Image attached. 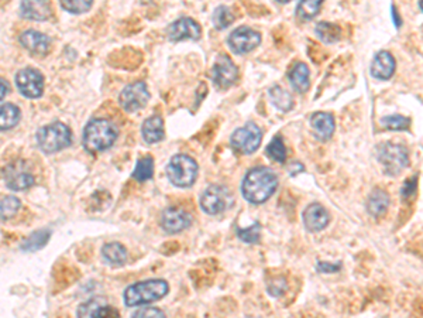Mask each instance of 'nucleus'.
Returning a JSON list of instances; mask_svg holds the SVG:
<instances>
[{
  "mask_svg": "<svg viewBox=\"0 0 423 318\" xmlns=\"http://www.w3.org/2000/svg\"><path fill=\"white\" fill-rule=\"evenodd\" d=\"M278 189V175L268 167L251 168L243 178L242 194L254 205L268 201Z\"/></svg>",
  "mask_w": 423,
  "mask_h": 318,
  "instance_id": "obj_1",
  "label": "nucleus"
},
{
  "mask_svg": "<svg viewBox=\"0 0 423 318\" xmlns=\"http://www.w3.org/2000/svg\"><path fill=\"white\" fill-rule=\"evenodd\" d=\"M119 130L108 119H93L83 129L82 143L89 153H101L108 150L117 141Z\"/></svg>",
  "mask_w": 423,
  "mask_h": 318,
  "instance_id": "obj_2",
  "label": "nucleus"
},
{
  "mask_svg": "<svg viewBox=\"0 0 423 318\" xmlns=\"http://www.w3.org/2000/svg\"><path fill=\"white\" fill-rule=\"evenodd\" d=\"M169 292V286L163 279H151L137 282L124 290V304L127 307H140L156 303L164 299Z\"/></svg>",
  "mask_w": 423,
  "mask_h": 318,
  "instance_id": "obj_3",
  "label": "nucleus"
},
{
  "mask_svg": "<svg viewBox=\"0 0 423 318\" xmlns=\"http://www.w3.org/2000/svg\"><path fill=\"white\" fill-rule=\"evenodd\" d=\"M71 143H72L71 129L61 122L44 126L37 132V145L47 154L58 153L67 149Z\"/></svg>",
  "mask_w": 423,
  "mask_h": 318,
  "instance_id": "obj_4",
  "label": "nucleus"
},
{
  "mask_svg": "<svg viewBox=\"0 0 423 318\" xmlns=\"http://www.w3.org/2000/svg\"><path fill=\"white\" fill-rule=\"evenodd\" d=\"M198 163L186 154L174 156L167 166V177L175 187L188 189L194 186L198 177Z\"/></svg>",
  "mask_w": 423,
  "mask_h": 318,
  "instance_id": "obj_5",
  "label": "nucleus"
},
{
  "mask_svg": "<svg viewBox=\"0 0 423 318\" xmlns=\"http://www.w3.org/2000/svg\"><path fill=\"white\" fill-rule=\"evenodd\" d=\"M379 161L384 167V173L387 175H398L409 166V152L405 146L385 142L377 148Z\"/></svg>",
  "mask_w": 423,
  "mask_h": 318,
  "instance_id": "obj_6",
  "label": "nucleus"
},
{
  "mask_svg": "<svg viewBox=\"0 0 423 318\" xmlns=\"http://www.w3.org/2000/svg\"><path fill=\"white\" fill-rule=\"evenodd\" d=\"M261 142H263V132L253 122H249L243 127L234 130L230 138L231 148L242 154L254 153L260 148Z\"/></svg>",
  "mask_w": 423,
  "mask_h": 318,
  "instance_id": "obj_7",
  "label": "nucleus"
},
{
  "mask_svg": "<svg viewBox=\"0 0 423 318\" xmlns=\"http://www.w3.org/2000/svg\"><path fill=\"white\" fill-rule=\"evenodd\" d=\"M2 177L6 187L13 191H24L33 187L35 181L34 174L30 170V166L23 160H17L8 164L3 168Z\"/></svg>",
  "mask_w": 423,
  "mask_h": 318,
  "instance_id": "obj_8",
  "label": "nucleus"
},
{
  "mask_svg": "<svg viewBox=\"0 0 423 318\" xmlns=\"http://www.w3.org/2000/svg\"><path fill=\"white\" fill-rule=\"evenodd\" d=\"M150 101V93L146 82H134L123 88V90L119 95L120 106L127 112L133 113L140 109L146 108V105Z\"/></svg>",
  "mask_w": 423,
  "mask_h": 318,
  "instance_id": "obj_9",
  "label": "nucleus"
},
{
  "mask_svg": "<svg viewBox=\"0 0 423 318\" xmlns=\"http://www.w3.org/2000/svg\"><path fill=\"white\" fill-rule=\"evenodd\" d=\"M233 204V197L224 186H209L201 197V208L209 215H219Z\"/></svg>",
  "mask_w": 423,
  "mask_h": 318,
  "instance_id": "obj_10",
  "label": "nucleus"
},
{
  "mask_svg": "<svg viewBox=\"0 0 423 318\" xmlns=\"http://www.w3.org/2000/svg\"><path fill=\"white\" fill-rule=\"evenodd\" d=\"M260 42H261V34L246 26L233 30L227 38L229 49L231 50V53L239 56L251 53L254 49L258 47Z\"/></svg>",
  "mask_w": 423,
  "mask_h": 318,
  "instance_id": "obj_11",
  "label": "nucleus"
},
{
  "mask_svg": "<svg viewBox=\"0 0 423 318\" xmlns=\"http://www.w3.org/2000/svg\"><path fill=\"white\" fill-rule=\"evenodd\" d=\"M19 93L28 100H37L42 95L44 78L42 74L34 68H23L15 77Z\"/></svg>",
  "mask_w": 423,
  "mask_h": 318,
  "instance_id": "obj_12",
  "label": "nucleus"
},
{
  "mask_svg": "<svg viewBox=\"0 0 423 318\" xmlns=\"http://www.w3.org/2000/svg\"><path fill=\"white\" fill-rule=\"evenodd\" d=\"M239 77V70L226 54L217 56L212 71H210V78L212 81L222 89L230 88L234 82H236Z\"/></svg>",
  "mask_w": 423,
  "mask_h": 318,
  "instance_id": "obj_13",
  "label": "nucleus"
},
{
  "mask_svg": "<svg viewBox=\"0 0 423 318\" xmlns=\"http://www.w3.org/2000/svg\"><path fill=\"white\" fill-rule=\"evenodd\" d=\"M192 223V216L188 214L186 211L175 207H169L164 209L163 216H161V225L163 230L168 234H179L185 231L186 228H190Z\"/></svg>",
  "mask_w": 423,
  "mask_h": 318,
  "instance_id": "obj_14",
  "label": "nucleus"
},
{
  "mask_svg": "<svg viewBox=\"0 0 423 318\" xmlns=\"http://www.w3.org/2000/svg\"><path fill=\"white\" fill-rule=\"evenodd\" d=\"M167 34L174 42L183 40H198L201 37V26L191 17H181L169 24Z\"/></svg>",
  "mask_w": 423,
  "mask_h": 318,
  "instance_id": "obj_15",
  "label": "nucleus"
},
{
  "mask_svg": "<svg viewBox=\"0 0 423 318\" xmlns=\"http://www.w3.org/2000/svg\"><path fill=\"white\" fill-rule=\"evenodd\" d=\"M20 44L23 47L34 56H45L50 51L51 40L49 35H45L37 30H26L19 37Z\"/></svg>",
  "mask_w": 423,
  "mask_h": 318,
  "instance_id": "obj_16",
  "label": "nucleus"
},
{
  "mask_svg": "<svg viewBox=\"0 0 423 318\" xmlns=\"http://www.w3.org/2000/svg\"><path fill=\"white\" fill-rule=\"evenodd\" d=\"M20 15L27 20L44 22L51 17L53 6L50 0H22Z\"/></svg>",
  "mask_w": 423,
  "mask_h": 318,
  "instance_id": "obj_17",
  "label": "nucleus"
},
{
  "mask_svg": "<svg viewBox=\"0 0 423 318\" xmlns=\"http://www.w3.org/2000/svg\"><path fill=\"white\" fill-rule=\"evenodd\" d=\"M310 127L313 130V136L319 142H327L332 139L335 133V118L331 113L316 112L310 116Z\"/></svg>",
  "mask_w": 423,
  "mask_h": 318,
  "instance_id": "obj_18",
  "label": "nucleus"
},
{
  "mask_svg": "<svg viewBox=\"0 0 423 318\" xmlns=\"http://www.w3.org/2000/svg\"><path fill=\"white\" fill-rule=\"evenodd\" d=\"M395 70L397 61L390 51H380L379 54H375L370 68L371 75L380 81H388L390 78H392Z\"/></svg>",
  "mask_w": 423,
  "mask_h": 318,
  "instance_id": "obj_19",
  "label": "nucleus"
},
{
  "mask_svg": "<svg viewBox=\"0 0 423 318\" xmlns=\"http://www.w3.org/2000/svg\"><path fill=\"white\" fill-rule=\"evenodd\" d=\"M302 216L306 230L310 232H319L324 230L329 222H331V215H329L326 208L320 204H310L309 207H306Z\"/></svg>",
  "mask_w": 423,
  "mask_h": 318,
  "instance_id": "obj_20",
  "label": "nucleus"
},
{
  "mask_svg": "<svg viewBox=\"0 0 423 318\" xmlns=\"http://www.w3.org/2000/svg\"><path fill=\"white\" fill-rule=\"evenodd\" d=\"M141 134H143V139L149 145L158 143L164 139L165 132H164V120L161 116L156 115L144 120L143 126H141Z\"/></svg>",
  "mask_w": 423,
  "mask_h": 318,
  "instance_id": "obj_21",
  "label": "nucleus"
},
{
  "mask_svg": "<svg viewBox=\"0 0 423 318\" xmlns=\"http://www.w3.org/2000/svg\"><path fill=\"white\" fill-rule=\"evenodd\" d=\"M288 79L295 90L299 94H305L310 88V74L305 63H297L288 72Z\"/></svg>",
  "mask_w": 423,
  "mask_h": 318,
  "instance_id": "obj_22",
  "label": "nucleus"
},
{
  "mask_svg": "<svg viewBox=\"0 0 423 318\" xmlns=\"http://www.w3.org/2000/svg\"><path fill=\"white\" fill-rule=\"evenodd\" d=\"M390 196L387 194V191L381 190V189H375L370 196H368V200H367V211L371 216L374 218H379V216H383L388 207H390Z\"/></svg>",
  "mask_w": 423,
  "mask_h": 318,
  "instance_id": "obj_23",
  "label": "nucleus"
},
{
  "mask_svg": "<svg viewBox=\"0 0 423 318\" xmlns=\"http://www.w3.org/2000/svg\"><path fill=\"white\" fill-rule=\"evenodd\" d=\"M268 95L272 105L281 112H290L294 108V98L284 88L274 85L269 88Z\"/></svg>",
  "mask_w": 423,
  "mask_h": 318,
  "instance_id": "obj_24",
  "label": "nucleus"
},
{
  "mask_svg": "<svg viewBox=\"0 0 423 318\" xmlns=\"http://www.w3.org/2000/svg\"><path fill=\"white\" fill-rule=\"evenodd\" d=\"M51 238V231L50 230H40V231H35L33 232L27 239L23 241L20 249L23 252H37L40 249H42L47 244H49Z\"/></svg>",
  "mask_w": 423,
  "mask_h": 318,
  "instance_id": "obj_25",
  "label": "nucleus"
},
{
  "mask_svg": "<svg viewBox=\"0 0 423 318\" xmlns=\"http://www.w3.org/2000/svg\"><path fill=\"white\" fill-rule=\"evenodd\" d=\"M102 256L108 263L113 266H122L127 259V251L122 244L110 242L103 246Z\"/></svg>",
  "mask_w": 423,
  "mask_h": 318,
  "instance_id": "obj_26",
  "label": "nucleus"
},
{
  "mask_svg": "<svg viewBox=\"0 0 423 318\" xmlns=\"http://www.w3.org/2000/svg\"><path fill=\"white\" fill-rule=\"evenodd\" d=\"M317 37L324 44H335L342 38V29L338 24L329 23V22H320L315 29Z\"/></svg>",
  "mask_w": 423,
  "mask_h": 318,
  "instance_id": "obj_27",
  "label": "nucleus"
},
{
  "mask_svg": "<svg viewBox=\"0 0 423 318\" xmlns=\"http://www.w3.org/2000/svg\"><path fill=\"white\" fill-rule=\"evenodd\" d=\"M20 109L13 104H3L0 108V127L2 130H10L20 122Z\"/></svg>",
  "mask_w": 423,
  "mask_h": 318,
  "instance_id": "obj_28",
  "label": "nucleus"
},
{
  "mask_svg": "<svg viewBox=\"0 0 423 318\" xmlns=\"http://www.w3.org/2000/svg\"><path fill=\"white\" fill-rule=\"evenodd\" d=\"M154 175V159L147 156L140 159L134 167V171L131 174V177L134 180H137L138 183H144V181H149L150 178H153Z\"/></svg>",
  "mask_w": 423,
  "mask_h": 318,
  "instance_id": "obj_29",
  "label": "nucleus"
},
{
  "mask_svg": "<svg viewBox=\"0 0 423 318\" xmlns=\"http://www.w3.org/2000/svg\"><path fill=\"white\" fill-rule=\"evenodd\" d=\"M324 0H301L298 8H297V15L301 20L309 22L313 20L320 10V6L323 5Z\"/></svg>",
  "mask_w": 423,
  "mask_h": 318,
  "instance_id": "obj_30",
  "label": "nucleus"
},
{
  "mask_svg": "<svg viewBox=\"0 0 423 318\" xmlns=\"http://www.w3.org/2000/svg\"><path fill=\"white\" fill-rule=\"evenodd\" d=\"M265 154L272 161H276V163H281V164L285 163L287 148H285L284 141H282L281 136H275V138L268 143V146L265 148Z\"/></svg>",
  "mask_w": 423,
  "mask_h": 318,
  "instance_id": "obj_31",
  "label": "nucleus"
},
{
  "mask_svg": "<svg viewBox=\"0 0 423 318\" xmlns=\"http://www.w3.org/2000/svg\"><path fill=\"white\" fill-rule=\"evenodd\" d=\"M234 22V16L227 6H219L212 15V23L216 30H224Z\"/></svg>",
  "mask_w": 423,
  "mask_h": 318,
  "instance_id": "obj_32",
  "label": "nucleus"
},
{
  "mask_svg": "<svg viewBox=\"0 0 423 318\" xmlns=\"http://www.w3.org/2000/svg\"><path fill=\"white\" fill-rule=\"evenodd\" d=\"M60 5L68 13L82 15L92 8L93 0H60Z\"/></svg>",
  "mask_w": 423,
  "mask_h": 318,
  "instance_id": "obj_33",
  "label": "nucleus"
},
{
  "mask_svg": "<svg viewBox=\"0 0 423 318\" xmlns=\"http://www.w3.org/2000/svg\"><path fill=\"white\" fill-rule=\"evenodd\" d=\"M106 305L102 299H92L79 305L76 315L78 317H98L99 311Z\"/></svg>",
  "mask_w": 423,
  "mask_h": 318,
  "instance_id": "obj_34",
  "label": "nucleus"
},
{
  "mask_svg": "<svg viewBox=\"0 0 423 318\" xmlns=\"http://www.w3.org/2000/svg\"><path fill=\"white\" fill-rule=\"evenodd\" d=\"M381 125L388 130H408L410 126V119L402 115H390L381 119Z\"/></svg>",
  "mask_w": 423,
  "mask_h": 318,
  "instance_id": "obj_35",
  "label": "nucleus"
},
{
  "mask_svg": "<svg viewBox=\"0 0 423 318\" xmlns=\"http://www.w3.org/2000/svg\"><path fill=\"white\" fill-rule=\"evenodd\" d=\"M20 209V200L13 197V196H8L5 198H2V205H0V211H2V219H10L13 218L17 211Z\"/></svg>",
  "mask_w": 423,
  "mask_h": 318,
  "instance_id": "obj_36",
  "label": "nucleus"
},
{
  "mask_svg": "<svg viewBox=\"0 0 423 318\" xmlns=\"http://www.w3.org/2000/svg\"><path fill=\"white\" fill-rule=\"evenodd\" d=\"M238 237L240 238V241H243L246 244H257L261 238V225H260V222H256L254 225L249 226V228L238 230Z\"/></svg>",
  "mask_w": 423,
  "mask_h": 318,
  "instance_id": "obj_37",
  "label": "nucleus"
},
{
  "mask_svg": "<svg viewBox=\"0 0 423 318\" xmlns=\"http://www.w3.org/2000/svg\"><path fill=\"white\" fill-rule=\"evenodd\" d=\"M287 287H288V285H287L285 278H281V276L274 278V279L269 280L268 285H267V290H268V293H269L272 297H279V296H282V294H284V293L287 292Z\"/></svg>",
  "mask_w": 423,
  "mask_h": 318,
  "instance_id": "obj_38",
  "label": "nucleus"
},
{
  "mask_svg": "<svg viewBox=\"0 0 423 318\" xmlns=\"http://www.w3.org/2000/svg\"><path fill=\"white\" fill-rule=\"evenodd\" d=\"M416 189H417V175H413V177L408 178L405 181V183L402 184V187H401V198L404 201L410 200L415 196Z\"/></svg>",
  "mask_w": 423,
  "mask_h": 318,
  "instance_id": "obj_39",
  "label": "nucleus"
},
{
  "mask_svg": "<svg viewBox=\"0 0 423 318\" xmlns=\"http://www.w3.org/2000/svg\"><path fill=\"white\" fill-rule=\"evenodd\" d=\"M133 317L134 318H140V317H144V318H149V317H165V312L161 311L160 308H156V307H143L137 310L135 312H133Z\"/></svg>",
  "mask_w": 423,
  "mask_h": 318,
  "instance_id": "obj_40",
  "label": "nucleus"
},
{
  "mask_svg": "<svg viewBox=\"0 0 423 318\" xmlns=\"http://www.w3.org/2000/svg\"><path fill=\"white\" fill-rule=\"evenodd\" d=\"M316 269L320 271V273H336L342 269V263H329V262H319Z\"/></svg>",
  "mask_w": 423,
  "mask_h": 318,
  "instance_id": "obj_41",
  "label": "nucleus"
},
{
  "mask_svg": "<svg viewBox=\"0 0 423 318\" xmlns=\"http://www.w3.org/2000/svg\"><path fill=\"white\" fill-rule=\"evenodd\" d=\"M9 94V85L5 79H2V100H5V97Z\"/></svg>",
  "mask_w": 423,
  "mask_h": 318,
  "instance_id": "obj_42",
  "label": "nucleus"
},
{
  "mask_svg": "<svg viewBox=\"0 0 423 318\" xmlns=\"http://www.w3.org/2000/svg\"><path fill=\"white\" fill-rule=\"evenodd\" d=\"M392 17H394V22H395V26L397 27H399L401 26V23H402V20L398 17V13H397V9H395V6H392Z\"/></svg>",
  "mask_w": 423,
  "mask_h": 318,
  "instance_id": "obj_43",
  "label": "nucleus"
},
{
  "mask_svg": "<svg viewBox=\"0 0 423 318\" xmlns=\"http://www.w3.org/2000/svg\"><path fill=\"white\" fill-rule=\"evenodd\" d=\"M276 2H278V3H281V5H285V3H290L291 0H276Z\"/></svg>",
  "mask_w": 423,
  "mask_h": 318,
  "instance_id": "obj_44",
  "label": "nucleus"
},
{
  "mask_svg": "<svg viewBox=\"0 0 423 318\" xmlns=\"http://www.w3.org/2000/svg\"><path fill=\"white\" fill-rule=\"evenodd\" d=\"M419 9L423 12V0H419Z\"/></svg>",
  "mask_w": 423,
  "mask_h": 318,
  "instance_id": "obj_45",
  "label": "nucleus"
}]
</instances>
